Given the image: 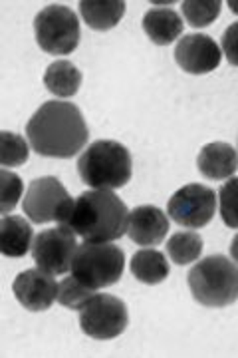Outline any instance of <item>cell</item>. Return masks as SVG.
Segmentation results:
<instances>
[{"instance_id":"cell-1","label":"cell","mask_w":238,"mask_h":358,"mask_svg":"<svg viewBox=\"0 0 238 358\" xmlns=\"http://www.w3.org/2000/svg\"><path fill=\"white\" fill-rule=\"evenodd\" d=\"M26 138L38 155L68 159L88 143L89 131L75 103L52 100L42 103L28 120Z\"/></svg>"},{"instance_id":"cell-2","label":"cell","mask_w":238,"mask_h":358,"mask_svg":"<svg viewBox=\"0 0 238 358\" xmlns=\"http://www.w3.org/2000/svg\"><path fill=\"white\" fill-rule=\"evenodd\" d=\"M127 221L126 203L112 189H91L80 193L72 215L62 227L89 243H112L126 235Z\"/></svg>"},{"instance_id":"cell-3","label":"cell","mask_w":238,"mask_h":358,"mask_svg":"<svg viewBox=\"0 0 238 358\" xmlns=\"http://www.w3.org/2000/svg\"><path fill=\"white\" fill-rule=\"evenodd\" d=\"M77 173L94 189H117L129 183L133 173L131 154L124 143L98 140L77 159Z\"/></svg>"},{"instance_id":"cell-4","label":"cell","mask_w":238,"mask_h":358,"mask_svg":"<svg viewBox=\"0 0 238 358\" xmlns=\"http://www.w3.org/2000/svg\"><path fill=\"white\" fill-rule=\"evenodd\" d=\"M187 282L202 307L223 308L238 301V265L225 255L199 261L187 275Z\"/></svg>"},{"instance_id":"cell-5","label":"cell","mask_w":238,"mask_h":358,"mask_svg":"<svg viewBox=\"0 0 238 358\" xmlns=\"http://www.w3.org/2000/svg\"><path fill=\"white\" fill-rule=\"evenodd\" d=\"M126 267L124 251L113 243H89L77 247L72 261V275L91 291L112 287L121 279Z\"/></svg>"},{"instance_id":"cell-6","label":"cell","mask_w":238,"mask_h":358,"mask_svg":"<svg viewBox=\"0 0 238 358\" xmlns=\"http://www.w3.org/2000/svg\"><path fill=\"white\" fill-rule=\"evenodd\" d=\"M34 32L38 46L54 56L72 54L82 36L77 14L62 4H50L42 8L34 18Z\"/></svg>"},{"instance_id":"cell-7","label":"cell","mask_w":238,"mask_h":358,"mask_svg":"<svg viewBox=\"0 0 238 358\" xmlns=\"http://www.w3.org/2000/svg\"><path fill=\"white\" fill-rule=\"evenodd\" d=\"M74 199L68 189L56 178H38L30 183L28 193L24 195L22 209L26 217L36 225H44L56 221L58 225H66L72 215Z\"/></svg>"},{"instance_id":"cell-8","label":"cell","mask_w":238,"mask_h":358,"mask_svg":"<svg viewBox=\"0 0 238 358\" xmlns=\"http://www.w3.org/2000/svg\"><path fill=\"white\" fill-rule=\"evenodd\" d=\"M129 322L126 303L107 293H96L80 313L82 331L96 341H112L124 333Z\"/></svg>"},{"instance_id":"cell-9","label":"cell","mask_w":238,"mask_h":358,"mask_svg":"<svg viewBox=\"0 0 238 358\" xmlns=\"http://www.w3.org/2000/svg\"><path fill=\"white\" fill-rule=\"evenodd\" d=\"M167 211L169 217L179 225L188 229H199L211 223V219L214 217L216 193L201 183H188L169 199Z\"/></svg>"},{"instance_id":"cell-10","label":"cell","mask_w":238,"mask_h":358,"mask_svg":"<svg viewBox=\"0 0 238 358\" xmlns=\"http://www.w3.org/2000/svg\"><path fill=\"white\" fill-rule=\"evenodd\" d=\"M75 251V233L62 225L38 233L32 243V259L36 261L38 268L52 275L68 273L72 268Z\"/></svg>"},{"instance_id":"cell-11","label":"cell","mask_w":238,"mask_h":358,"mask_svg":"<svg viewBox=\"0 0 238 358\" xmlns=\"http://www.w3.org/2000/svg\"><path fill=\"white\" fill-rule=\"evenodd\" d=\"M58 287L60 282H56L52 273H46L42 268H28L14 279L13 291L16 301L26 310L40 313L48 310L52 303L58 299Z\"/></svg>"},{"instance_id":"cell-12","label":"cell","mask_w":238,"mask_h":358,"mask_svg":"<svg viewBox=\"0 0 238 358\" xmlns=\"http://www.w3.org/2000/svg\"><path fill=\"white\" fill-rule=\"evenodd\" d=\"M223 58L221 46L207 34H188L177 42L175 60L187 74H209Z\"/></svg>"},{"instance_id":"cell-13","label":"cell","mask_w":238,"mask_h":358,"mask_svg":"<svg viewBox=\"0 0 238 358\" xmlns=\"http://www.w3.org/2000/svg\"><path fill=\"white\" fill-rule=\"evenodd\" d=\"M169 231V219L155 205H139L129 211L127 235L131 241L141 247H153L165 239Z\"/></svg>"},{"instance_id":"cell-14","label":"cell","mask_w":238,"mask_h":358,"mask_svg":"<svg viewBox=\"0 0 238 358\" xmlns=\"http://www.w3.org/2000/svg\"><path fill=\"white\" fill-rule=\"evenodd\" d=\"M197 166L207 179L221 181L232 178L238 169V152L226 141L207 143L197 157Z\"/></svg>"},{"instance_id":"cell-15","label":"cell","mask_w":238,"mask_h":358,"mask_svg":"<svg viewBox=\"0 0 238 358\" xmlns=\"http://www.w3.org/2000/svg\"><path fill=\"white\" fill-rule=\"evenodd\" d=\"M183 20L171 8H151L143 16V30L157 46H169L183 34Z\"/></svg>"},{"instance_id":"cell-16","label":"cell","mask_w":238,"mask_h":358,"mask_svg":"<svg viewBox=\"0 0 238 358\" xmlns=\"http://www.w3.org/2000/svg\"><path fill=\"white\" fill-rule=\"evenodd\" d=\"M32 247V227L24 217L4 215L0 221V251L2 255L20 259Z\"/></svg>"},{"instance_id":"cell-17","label":"cell","mask_w":238,"mask_h":358,"mask_svg":"<svg viewBox=\"0 0 238 358\" xmlns=\"http://www.w3.org/2000/svg\"><path fill=\"white\" fill-rule=\"evenodd\" d=\"M80 13L86 24L94 30H112L126 14L124 0H82Z\"/></svg>"},{"instance_id":"cell-18","label":"cell","mask_w":238,"mask_h":358,"mask_svg":"<svg viewBox=\"0 0 238 358\" xmlns=\"http://www.w3.org/2000/svg\"><path fill=\"white\" fill-rule=\"evenodd\" d=\"M44 86L58 98H72L82 86V72L68 60L52 62L44 72Z\"/></svg>"},{"instance_id":"cell-19","label":"cell","mask_w":238,"mask_h":358,"mask_svg":"<svg viewBox=\"0 0 238 358\" xmlns=\"http://www.w3.org/2000/svg\"><path fill=\"white\" fill-rule=\"evenodd\" d=\"M131 273L143 285H159L169 275V263L163 253L155 249H143L131 259Z\"/></svg>"},{"instance_id":"cell-20","label":"cell","mask_w":238,"mask_h":358,"mask_svg":"<svg viewBox=\"0 0 238 358\" xmlns=\"http://www.w3.org/2000/svg\"><path fill=\"white\" fill-rule=\"evenodd\" d=\"M201 253L202 239L195 231H181L167 241V255L171 257L177 265H188L197 261Z\"/></svg>"},{"instance_id":"cell-21","label":"cell","mask_w":238,"mask_h":358,"mask_svg":"<svg viewBox=\"0 0 238 358\" xmlns=\"http://www.w3.org/2000/svg\"><path fill=\"white\" fill-rule=\"evenodd\" d=\"M181 10L185 14L187 22L195 28L211 26L221 14L218 0H185L181 4Z\"/></svg>"},{"instance_id":"cell-22","label":"cell","mask_w":238,"mask_h":358,"mask_svg":"<svg viewBox=\"0 0 238 358\" xmlns=\"http://www.w3.org/2000/svg\"><path fill=\"white\" fill-rule=\"evenodd\" d=\"M28 143L22 136L13 131L0 134V164L2 167L24 166L28 159Z\"/></svg>"},{"instance_id":"cell-23","label":"cell","mask_w":238,"mask_h":358,"mask_svg":"<svg viewBox=\"0 0 238 358\" xmlns=\"http://www.w3.org/2000/svg\"><path fill=\"white\" fill-rule=\"evenodd\" d=\"M96 294V291L88 289L86 285L72 277H66L60 287H58V303L62 307L72 308V310H82V308L88 305V301Z\"/></svg>"},{"instance_id":"cell-24","label":"cell","mask_w":238,"mask_h":358,"mask_svg":"<svg viewBox=\"0 0 238 358\" xmlns=\"http://www.w3.org/2000/svg\"><path fill=\"white\" fill-rule=\"evenodd\" d=\"M221 201V217L226 227L238 229V178H228L218 193Z\"/></svg>"},{"instance_id":"cell-25","label":"cell","mask_w":238,"mask_h":358,"mask_svg":"<svg viewBox=\"0 0 238 358\" xmlns=\"http://www.w3.org/2000/svg\"><path fill=\"white\" fill-rule=\"evenodd\" d=\"M0 189H2V195H0V211L4 215H8L13 211L16 203L20 201V195H22V189H24V183L22 179L18 178L16 173H10L6 167L0 171Z\"/></svg>"},{"instance_id":"cell-26","label":"cell","mask_w":238,"mask_h":358,"mask_svg":"<svg viewBox=\"0 0 238 358\" xmlns=\"http://www.w3.org/2000/svg\"><path fill=\"white\" fill-rule=\"evenodd\" d=\"M223 52H225L226 60L238 68V22L230 24L225 30V36H223Z\"/></svg>"},{"instance_id":"cell-27","label":"cell","mask_w":238,"mask_h":358,"mask_svg":"<svg viewBox=\"0 0 238 358\" xmlns=\"http://www.w3.org/2000/svg\"><path fill=\"white\" fill-rule=\"evenodd\" d=\"M230 255H232L235 263L238 265V235H235V239H232V243H230Z\"/></svg>"},{"instance_id":"cell-28","label":"cell","mask_w":238,"mask_h":358,"mask_svg":"<svg viewBox=\"0 0 238 358\" xmlns=\"http://www.w3.org/2000/svg\"><path fill=\"white\" fill-rule=\"evenodd\" d=\"M226 4H228V8H230L232 13L238 14V0H228Z\"/></svg>"}]
</instances>
